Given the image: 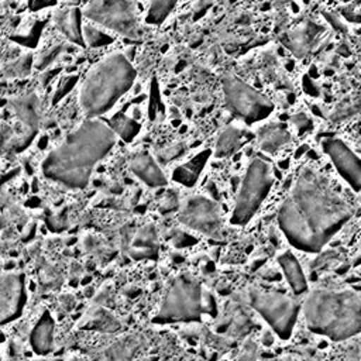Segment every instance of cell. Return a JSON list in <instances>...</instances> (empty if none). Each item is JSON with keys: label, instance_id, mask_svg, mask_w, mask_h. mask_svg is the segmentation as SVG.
I'll list each match as a JSON object with an SVG mask.
<instances>
[{"label": "cell", "instance_id": "14", "mask_svg": "<svg viewBox=\"0 0 361 361\" xmlns=\"http://www.w3.org/2000/svg\"><path fill=\"white\" fill-rule=\"evenodd\" d=\"M30 343L32 350L39 354L45 355L52 350L54 344V319L51 317V313L45 310L37 324L34 326L31 334H30Z\"/></svg>", "mask_w": 361, "mask_h": 361}, {"label": "cell", "instance_id": "23", "mask_svg": "<svg viewBox=\"0 0 361 361\" xmlns=\"http://www.w3.org/2000/svg\"><path fill=\"white\" fill-rule=\"evenodd\" d=\"M312 38H313V34L310 32V28L300 27L290 34V47L298 55H302L307 52Z\"/></svg>", "mask_w": 361, "mask_h": 361}, {"label": "cell", "instance_id": "4", "mask_svg": "<svg viewBox=\"0 0 361 361\" xmlns=\"http://www.w3.org/2000/svg\"><path fill=\"white\" fill-rule=\"evenodd\" d=\"M134 79L135 69L126 55L114 52L99 61L86 75L79 92L85 116L93 118L110 110L131 87Z\"/></svg>", "mask_w": 361, "mask_h": 361}, {"label": "cell", "instance_id": "16", "mask_svg": "<svg viewBox=\"0 0 361 361\" xmlns=\"http://www.w3.org/2000/svg\"><path fill=\"white\" fill-rule=\"evenodd\" d=\"M209 157H210L209 149H204V151L199 152L192 159H189L186 164L178 166L172 173V179L176 180L178 183L185 185V186H193Z\"/></svg>", "mask_w": 361, "mask_h": 361}, {"label": "cell", "instance_id": "9", "mask_svg": "<svg viewBox=\"0 0 361 361\" xmlns=\"http://www.w3.org/2000/svg\"><path fill=\"white\" fill-rule=\"evenodd\" d=\"M83 14L94 24L124 37H138V18L131 0H92L85 7Z\"/></svg>", "mask_w": 361, "mask_h": 361}, {"label": "cell", "instance_id": "24", "mask_svg": "<svg viewBox=\"0 0 361 361\" xmlns=\"http://www.w3.org/2000/svg\"><path fill=\"white\" fill-rule=\"evenodd\" d=\"M361 109V96L357 97H350L347 100H343L333 111L331 118L336 121L344 120L353 114H355Z\"/></svg>", "mask_w": 361, "mask_h": 361}, {"label": "cell", "instance_id": "20", "mask_svg": "<svg viewBox=\"0 0 361 361\" xmlns=\"http://www.w3.org/2000/svg\"><path fill=\"white\" fill-rule=\"evenodd\" d=\"M110 127L114 130L117 135H120L124 141H131L137 133L140 131V126L130 117L124 114H116L110 120Z\"/></svg>", "mask_w": 361, "mask_h": 361}, {"label": "cell", "instance_id": "22", "mask_svg": "<svg viewBox=\"0 0 361 361\" xmlns=\"http://www.w3.org/2000/svg\"><path fill=\"white\" fill-rule=\"evenodd\" d=\"M37 106H38V103L34 96L21 97V99L16 100V103H14V109H16L17 114L20 116V118L30 126H34L37 123V118H38Z\"/></svg>", "mask_w": 361, "mask_h": 361}, {"label": "cell", "instance_id": "8", "mask_svg": "<svg viewBox=\"0 0 361 361\" xmlns=\"http://www.w3.org/2000/svg\"><path fill=\"white\" fill-rule=\"evenodd\" d=\"M223 90L230 110L240 116L245 123L264 120L274 109V104L268 97L234 75H224Z\"/></svg>", "mask_w": 361, "mask_h": 361}, {"label": "cell", "instance_id": "11", "mask_svg": "<svg viewBox=\"0 0 361 361\" xmlns=\"http://www.w3.org/2000/svg\"><path fill=\"white\" fill-rule=\"evenodd\" d=\"M323 148L340 175L354 190L361 192V158H358L350 147L338 138H327L323 142Z\"/></svg>", "mask_w": 361, "mask_h": 361}, {"label": "cell", "instance_id": "7", "mask_svg": "<svg viewBox=\"0 0 361 361\" xmlns=\"http://www.w3.org/2000/svg\"><path fill=\"white\" fill-rule=\"evenodd\" d=\"M250 302L281 338L286 340L290 337L299 312V305L292 298L278 292L251 288Z\"/></svg>", "mask_w": 361, "mask_h": 361}, {"label": "cell", "instance_id": "3", "mask_svg": "<svg viewBox=\"0 0 361 361\" xmlns=\"http://www.w3.org/2000/svg\"><path fill=\"white\" fill-rule=\"evenodd\" d=\"M303 316L316 334L350 338L361 333V296L351 289H316L305 300Z\"/></svg>", "mask_w": 361, "mask_h": 361}, {"label": "cell", "instance_id": "21", "mask_svg": "<svg viewBox=\"0 0 361 361\" xmlns=\"http://www.w3.org/2000/svg\"><path fill=\"white\" fill-rule=\"evenodd\" d=\"M178 0H151L145 21L148 24H161L176 6Z\"/></svg>", "mask_w": 361, "mask_h": 361}, {"label": "cell", "instance_id": "1", "mask_svg": "<svg viewBox=\"0 0 361 361\" xmlns=\"http://www.w3.org/2000/svg\"><path fill=\"white\" fill-rule=\"evenodd\" d=\"M353 213V206L317 171L302 168L293 189L279 207L278 223L293 247L316 252Z\"/></svg>", "mask_w": 361, "mask_h": 361}, {"label": "cell", "instance_id": "6", "mask_svg": "<svg viewBox=\"0 0 361 361\" xmlns=\"http://www.w3.org/2000/svg\"><path fill=\"white\" fill-rule=\"evenodd\" d=\"M272 186V166L261 158L252 159L241 182L230 221L243 226L251 220Z\"/></svg>", "mask_w": 361, "mask_h": 361}, {"label": "cell", "instance_id": "15", "mask_svg": "<svg viewBox=\"0 0 361 361\" xmlns=\"http://www.w3.org/2000/svg\"><path fill=\"white\" fill-rule=\"evenodd\" d=\"M55 25L72 42L78 45L85 44L83 30L80 27V13L76 7L59 10L55 14Z\"/></svg>", "mask_w": 361, "mask_h": 361}, {"label": "cell", "instance_id": "12", "mask_svg": "<svg viewBox=\"0 0 361 361\" xmlns=\"http://www.w3.org/2000/svg\"><path fill=\"white\" fill-rule=\"evenodd\" d=\"M25 302L24 279L21 274L0 276V322H10L20 316Z\"/></svg>", "mask_w": 361, "mask_h": 361}, {"label": "cell", "instance_id": "26", "mask_svg": "<svg viewBox=\"0 0 361 361\" xmlns=\"http://www.w3.org/2000/svg\"><path fill=\"white\" fill-rule=\"evenodd\" d=\"M353 259H354V264L357 265V264H360L361 262V245H360V248H358V251L354 254V257H353Z\"/></svg>", "mask_w": 361, "mask_h": 361}, {"label": "cell", "instance_id": "10", "mask_svg": "<svg viewBox=\"0 0 361 361\" xmlns=\"http://www.w3.org/2000/svg\"><path fill=\"white\" fill-rule=\"evenodd\" d=\"M179 221L207 237H223V220L220 209L209 197H189L179 212Z\"/></svg>", "mask_w": 361, "mask_h": 361}, {"label": "cell", "instance_id": "19", "mask_svg": "<svg viewBox=\"0 0 361 361\" xmlns=\"http://www.w3.org/2000/svg\"><path fill=\"white\" fill-rule=\"evenodd\" d=\"M243 142V130L237 127L224 128L216 142V157H228L235 152Z\"/></svg>", "mask_w": 361, "mask_h": 361}, {"label": "cell", "instance_id": "18", "mask_svg": "<svg viewBox=\"0 0 361 361\" xmlns=\"http://www.w3.org/2000/svg\"><path fill=\"white\" fill-rule=\"evenodd\" d=\"M290 140L289 131L282 124H269L264 128H261L258 134V144L261 149L267 152H274L283 147Z\"/></svg>", "mask_w": 361, "mask_h": 361}, {"label": "cell", "instance_id": "17", "mask_svg": "<svg viewBox=\"0 0 361 361\" xmlns=\"http://www.w3.org/2000/svg\"><path fill=\"white\" fill-rule=\"evenodd\" d=\"M278 262L283 269V274L292 288V290L295 293H302L306 290L307 283H306V276L298 262V259L295 258V255L289 251L283 252L282 255L278 257Z\"/></svg>", "mask_w": 361, "mask_h": 361}, {"label": "cell", "instance_id": "5", "mask_svg": "<svg viewBox=\"0 0 361 361\" xmlns=\"http://www.w3.org/2000/svg\"><path fill=\"white\" fill-rule=\"evenodd\" d=\"M203 310V298L200 283L190 275H179L172 282L155 322H196Z\"/></svg>", "mask_w": 361, "mask_h": 361}, {"label": "cell", "instance_id": "25", "mask_svg": "<svg viewBox=\"0 0 361 361\" xmlns=\"http://www.w3.org/2000/svg\"><path fill=\"white\" fill-rule=\"evenodd\" d=\"M83 39L90 45V47H100L104 44L111 42V37L104 34L96 27L92 25H85L83 27Z\"/></svg>", "mask_w": 361, "mask_h": 361}, {"label": "cell", "instance_id": "2", "mask_svg": "<svg viewBox=\"0 0 361 361\" xmlns=\"http://www.w3.org/2000/svg\"><path fill=\"white\" fill-rule=\"evenodd\" d=\"M117 134L97 117L86 118L42 162V173L66 188H85L94 165L110 152Z\"/></svg>", "mask_w": 361, "mask_h": 361}, {"label": "cell", "instance_id": "13", "mask_svg": "<svg viewBox=\"0 0 361 361\" xmlns=\"http://www.w3.org/2000/svg\"><path fill=\"white\" fill-rule=\"evenodd\" d=\"M133 173L141 179L145 185L157 188L166 183L165 175L155 162V159L147 152H138L131 158L130 162Z\"/></svg>", "mask_w": 361, "mask_h": 361}]
</instances>
